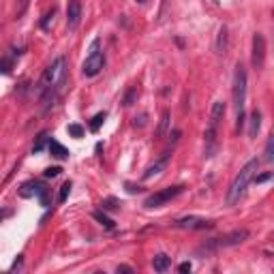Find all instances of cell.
<instances>
[{
  "mask_svg": "<svg viewBox=\"0 0 274 274\" xmlns=\"http://www.w3.org/2000/svg\"><path fill=\"white\" fill-rule=\"evenodd\" d=\"M60 171H62L60 167H48L43 176H45V178H56V176H60Z\"/></svg>",
  "mask_w": 274,
  "mask_h": 274,
  "instance_id": "26",
  "label": "cell"
},
{
  "mask_svg": "<svg viewBox=\"0 0 274 274\" xmlns=\"http://www.w3.org/2000/svg\"><path fill=\"white\" fill-rule=\"evenodd\" d=\"M105 118H107V114L105 112H99L97 116H93V120H90V131H93V133H97L99 129H101V124L105 122Z\"/></svg>",
  "mask_w": 274,
  "mask_h": 274,
  "instance_id": "18",
  "label": "cell"
},
{
  "mask_svg": "<svg viewBox=\"0 0 274 274\" xmlns=\"http://www.w3.org/2000/svg\"><path fill=\"white\" fill-rule=\"evenodd\" d=\"M191 268H193V266H191V261H185V263H180V266H178L180 272H191Z\"/></svg>",
  "mask_w": 274,
  "mask_h": 274,
  "instance_id": "31",
  "label": "cell"
},
{
  "mask_svg": "<svg viewBox=\"0 0 274 274\" xmlns=\"http://www.w3.org/2000/svg\"><path fill=\"white\" fill-rule=\"evenodd\" d=\"M167 129H169V112H163V116H161V124H159V131H157V135L159 137H163L167 133Z\"/></svg>",
  "mask_w": 274,
  "mask_h": 274,
  "instance_id": "20",
  "label": "cell"
},
{
  "mask_svg": "<svg viewBox=\"0 0 274 274\" xmlns=\"http://www.w3.org/2000/svg\"><path fill=\"white\" fill-rule=\"evenodd\" d=\"M48 142H50V135L48 133H39V137H36V142L32 144V154H39L45 146H48Z\"/></svg>",
  "mask_w": 274,
  "mask_h": 274,
  "instance_id": "17",
  "label": "cell"
},
{
  "mask_svg": "<svg viewBox=\"0 0 274 274\" xmlns=\"http://www.w3.org/2000/svg\"><path fill=\"white\" fill-rule=\"evenodd\" d=\"M65 84H67V60L60 56L43 71V75L39 79V93H41V101L45 109H50L56 103Z\"/></svg>",
  "mask_w": 274,
  "mask_h": 274,
  "instance_id": "1",
  "label": "cell"
},
{
  "mask_svg": "<svg viewBox=\"0 0 274 274\" xmlns=\"http://www.w3.org/2000/svg\"><path fill=\"white\" fill-rule=\"evenodd\" d=\"M126 191H129V193H142V191H144V189H142L140 185H137V187H135V185H131V182H126Z\"/></svg>",
  "mask_w": 274,
  "mask_h": 274,
  "instance_id": "28",
  "label": "cell"
},
{
  "mask_svg": "<svg viewBox=\"0 0 274 274\" xmlns=\"http://www.w3.org/2000/svg\"><path fill=\"white\" fill-rule=\"evenodd\" d=\"M11 69H13V60L11 58H0V73H3V75H9Z\"/></svg>",
  "mask_w": 274,
  "mask_h": 274,
  "instance_id": "24",
  "label": "cell"
},
{
  "mask_svg": "<svg viewBox=\"0 0 274 274\" xmlns=\"http://www.w3.org/2000/svg\"><path fill=\"white\" fill-rule=\"evenodd\" d=\"M135 3H146V0H135Z\"/></svg>",
  "mask_w": 274,
  "mask_h": 274,
  "instance_id": "36",
  "label": "cell"
},
{
  "mask_svg": "<svg viewBox=\"0 0 274 274\" xmlns=\"http://www.w3.org/2000/svg\"><path fill=\"white\" fill-rule=\"evenodd\" d=\"M182 191H185V187L182 185H176V187H167V189H161L157 191V193H152L150 197H146V202L144 206L152 210V208H161V206H165L167 202H171V199H176Z\"/></svg>",
  "mask_w": 274,
  "mask_h": 274,
  "instance_id": "7",
  "label": "cell"
},
{
  "mask_svg": "<svg viewBox=\"0 0 274 274\" xmlns=\"http://www.w3.org/2000/svg\"><path fill=\"white\" fill-rule=\"evenodd\" d=\"M225 116V103L223 101H214L212 109H210V122H208V129H206V157L210 159L216 150V135H218V124H221Z\"/></svg>",
  "mask_w": 274,
  "mask_h": 274,
  "instance_id": "4",
  "label": "cell"
},
{
  "mask_svg": "<svg viewBox=\"0 0 274 274\" xmlns=\"http://www.w3.org/2000/svg\"><path fill=\"white\" fill-rule=\"evenodd\" d=\"M120 206H122V204L118 202L116 197H107V199H103V202H101V208H103V210H118Z\"/></svg>",
  "mask_w": 274,
  "mask_h": 274,
  "instance_id": "22",
  "label": "cell"
},
{
  "mask_svg": "<svg viewBox=\"0 0 274 274\" xmlns=\"http://www.w3.org/2000/svg\"><path fill=\"white\" fill-rule=\"evenodd\" d=\"M146 118H148V116L142 114L140 118H135V122H133V124H135V126H144V124H146Z\"/></svg>",
  "mask_w": 274,
  "mask_h": 274,
  "instance_id": "30",
  "label": "cell"
},
{
  "mask_svg": "<svg viewBox=\"0 0 274 274\" xmlns=\"http://www.w3.org/2000/svg\"><path fill=\"white\" fill-rule=\"evenodd\" d=\"M257 169H259V159H251L238 173H236L232 187L227 191V199H225L227 206H236L240 202V197L246 193V187L253 182V176L257 173Z\"/></svg>",
  "mask_w": 274,
  "mask_h": 274,
  "instance_id": "2",
  "label": "cell"
},
{
  "mask_svg": "<svg viewBox=\"0 0 274 274\" xmlns=\"http://www.w3.org/2000/svg\"><path fill=\"white\" fill-rule=\"evenodd\" d=\"M93 218H95L99 225H103L105 230H114V227H116V223L105 214V210H95V212H93Z\"/></svg>",
  "mask_w": 274,
  "mask_h": 274,
  "instance_id": "16",
  "label": "cell"
},
{
  "mask_svg": "<svg viewBox=\"0 0 274 274\" xmlns=\"http://www.w3.org/2000/svg\"><path fill=\"white\" fill-rule=\"evenodd\" d=\"M116 270H118V272H133V268H131V266H118Z\"/></svg>",
  "mask_w": 274,
  "mask_h": 274,
  "instance_id": "33",
  "label": "cell"
},
{
  "mask_svg": "<svg viewBox=\"0 0 274 274\" xmlns=\"http://www.w3.org/2000/svg\"><path fill=\"white\" fill-rule=\"evenodd\" d=\"M251 62L255 69H261L263 62H266V39H263L261 32H255L253 34V56H251Z\"/></svg>",
  "mask_w": 274,
  "mask_h": 274,
  "instance_id": "9",
  "label": "cell"
},
{
  "mask_svg": "<svg viewBox=\"0 0 274 274\" xmlns=\"http://www.w3.org/2000/svg\"><path fill=\"white\" fill-rule=\"evenodd\" d=\"M263 161H266V163H272V161H274V137H268L266 150H263Z\"/></svg>",
  "mask_w": 274,
  "mask_h": 274,
  "instance_id": "19",
  "label": "cell"
},
{
  "mask_svg": "<svg viewBox=\"0 0 274 274\" xmlns=\"http://www.w3.org/2000/svg\"><path fill=\"white\" fill-rule=\"evenodd\" d=\"M169 159H171V152H169V150H167V152H163L161 157L152 163V165L146 167V171H144V180H150V178H154V176H159V173L167 167Z\"/></svg>",
  "mask_w": 274,
  "mask_h": 274,
  "instance_id": "11",
  "label": "cell"
},
{
  "mask_svg": "<svg viewBox=\"0 0 274 274\" xmlns=\"http://www.w3.org/2000/svg\"><path fill=\"white\" fill-rule=\"evenodd\" d=\"M152 268L157 272H167L171 268V257H169V255H165V253L154 255V257H152Z\"/></svg>",
  "mask_w": 274,
  "mask_h": 274,
  "instance_id": "13",
  "label": "cell"
},
{
  "mask_svg": "<svg viewBox=\"0 0 274 274\" xmlns=\"http://www.w3.org/2000/svg\"><path fill=\"white\" fill-rule=\"evenodd\" d=\"M71 182H65V185L60 187V193H58V202L62 204V202H67V197H69V193H71Z\"/></svg>",
  "mask_w": 274,
  "mask_h": 274,
  "instance_id": "25",
  "label": "cell"
},
{
  "mask_svg": "<svg viewBox=\"0 0 274 274\" xmlns=\"http://www.w3.org/2000/svg\"><path fill=\"white\" fill-rule=\"evenodd\" d=\"M249 230H236L232 234H225L221 236V238H212L208 240L202 249H199V253L206 251V253H212V251H221V249H230V246H238L242 244L244 240H249Z\"/></svg>",
  "mask_w": 274,
  "mask_h": 274,
  "instance_id": "5",
  "label": "cell"
},
{
  "mask_svg": "<svg viewBox=\"0 0 274 274\" xmlns=\"http://www.w3.org/2000/svg\"><path fill=\"white\" fill-rule=\"evenodd\" d=\"M67 131H69L71 137H75V140H81V137H84V126H79V124H69Z\"/></svg>",
  "mask_w": 274,
  "mask_h": 274,
  "instance_id": "23",
  "label": "cell"
},
{
  "mask_svg": "<svg viewBox=\"0 0 274 274\" xmlns=\"http://www.w3.org/2000/svg\"><path fill=\"white\" fill-rule=\"evenodd\" d=\"M171 227L176 230H195V232H202V230H212L214 223L212 221H206L202 216H182L178 221H173Z\"/></svg>",
  "mask_w": 274,
  "mask_h": 274,
  "instance_id": "8",
  "label": "cell"
},
{
  "mask_svg": "<svg viewBox=\"0 0 274 274\" xmlns=\"http://www.w3.org/2000/svg\"><path fill=\"white\" fill-rule=\"evenodd\" d=\"M26 7H28V0H24V7H22V11H24V9H26Z\"/></svg>",
  "mask_w": 274,
  "mask_h": 274,
  "instance_id": "35",
  "label": "cell"
},
{
  "mask_svg": "<svg viewBox=\"0 0 274 274\" xmlns=\"http://www.w3.org/2000/svg\"><path fill=\"white\" fill-rule=\"evenodd\" d=\"M135 101H137V88H129V90H126V95H124V99H122V105L129 107Z\"/></svg>",
  "mask_w": 274,
  "mask_h": 274,
  "instance_id": "21",
  "label": "cell"
},
{
  "mask_svg": "<svg viewBox=\"0 0 274 274\" xmlns=\"http://www.w3.org/2000/svg\"><path fill=\"white\" fill-rule=\"evenodd\" d=\"M227 48H230V30H227V26H221V28H218L214 50H216V54L223 56V54H227Z\"/></svg>",
  "mask_w": 274,
  "mask_h": 274,
  "instance_id": "12",
  "label": "cell"
},
{
  "mask_svg": "<svg viewBox=\"0 0 274 274\" xmlns=\"http://www.w3.org/2000/svg\"><path fill=\"white\" fill-rule=\"evenodd\" d=\"M103 67H105V56H103V52L99 50V39H95L93 45H90L88 58L84 60V65H81V73H84L86 77H95L101 73Z\"/></svg>",
  "mask_w": 274,
  "mask_h": 274,
  "instance_id": "6",
  "label": "cell"
},
{
  "mask_svg": "<svg viewBox=\"0 0 274 274\" xmlns=\"http://www.w3.org/2000/svg\"><path fill=\"white\" fill-rule=\"evenodd\" d=\"M22 261H24V259H22V255H20V257H17V259H15V263H13V266H11V272H15V270H20V268H22Z\"/></svg>",
  "mask_w": 274,
  "mask_h": 274,
  "instance_id": "32",
  "label": "cell"
},
{
  "mask_svg": "<svg viewBox=\"0 0 274 274\" xmlns=\"http://www.w3.org/2000/svg\"><path fill=\"white\" fill-rule=\"evenodd\" d=\"M259 129H261V114L255 109V112L249 116V137H251V140H253V137H257Z\"/></svg>",
  "mask_w": 274,
  "mask_h": 274,
  "instance_id": "15",
  "label": "cell"
},
{
  "mask_svg": "<svg viewBox=\"0 0 274 274\" xmlns=\"http://www.w3.org/2000/svg\"><path fill=\"white\" fill-rule=\"evenodd\" d=\"M232 97H234V109H236V129L242 131V126H244V103H246V69L242 65H236Z\"/></svg>",
  "mask_w": 274,
  "mask_h": 274,
  "instance_id": "3",
  "label": "cell"
},
{
  "mask_svg": "<svg viewBox=\"0 0 274 274\" xmlns=\"http://www.w3.org/2000/svg\"><path fill=\"white\" fill-rule=\"evenodd\" d=\"M81 20V3L79 0H69L67 5V28L75 30Z\"/></svg>",
  "mask_w": 274,
  "mask_h": 274,
  "instance_id": "10",
  "label": "cell"
},
{
  "mask_svg": "<svg viewBox=\"0 0 274 274\" xmlns=\"http://www.w3.org/2000/svg\"><path fill=\"white\" fill-rule=\"evenodd\" d=\"M270 176H272V173L268 171V173H261V176H257V173H255V176H253V180L255 182H257V185H261V182H266V180H270Z\"/></svg>",
  "mask_w": 274,
  "mask_h": 274,
  "instance_id": "27",
  "label": "cell"
},
{
  "mask_svg": "<svg viewBox=\"0 0 274 274\" xmlns=\"http://www.w3.org/2000/svg\"><path fill=\"white\" fill-rule=\"evenodd\" d=\"M48 150L52 152V157H56V159H60V161H65V159H69V150L62 146L60 142H56V140H50L48 142Z\"/></svg>",
  "mask_w": 274,
  "mask_h": 274,
  "instance_id": "14",
  "label": "cell"
},
{
  "mask_svg": "<svg viewBox=\"0 0 274 274\" xmlns=\"http://www.w3.org/2000/svg\"><path fill=\"white\" fill-rule=\"evenodd\" d=\"M178 137H180V131H173V133H169V140H173V142H176Z\"/></svg>",
  "mask_w": 274,
  "mask_h": 274,
  "instance_id": "34",
  "label": "cell"
},
{
  "mask_svg": "<svg viewBox=\"0 0 274 274\" xmlns=\"http://www.w3.org/2000/svg\"><path fill=\"white\" fill-rule=\"evenodd\" d=\"M54 13H56V11H54V9H52V11H50L48 15H45V20L41 22V28H48V24H50V20H54Z\"/></svg>",
  "mask_w": 274,
  "mask_h": 274,
  "instance_id": "29",
  "label": "cell"
}]
</instances>
